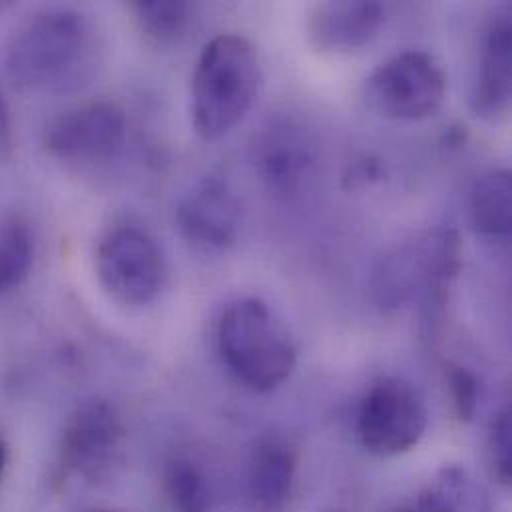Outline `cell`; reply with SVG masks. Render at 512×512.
<instances>
[{
	"instance_id": "1",
	"label": "cell",
	"mask_w": 512,
	"mask_h": 512,
	"mask_svg": "<svg viewBox=\"0 0 512 512\" xmlns=\"http://www.w3.org/2000/svg\"><path fill=\"white\" fill-rule=\"evenodd\" d=\"M94 52L88 18L74 8L52 6L16 26L4 48V68L26 94H60L88 76Z\"/></svg>"
},
{
	"instance_id": "2",
	"label": "cell",
	"mask_w": 512,
	"mask_h": 512,
	"mask_svg": "<svg viewBox=\"0 0 512 512\" xmlns=\"http://www.w3.org/2000/svg\"><path fill=\"white\" fill-rule=\"evenodd\" d=\"M261 86L254 44L240 34L212 38L192 76V124L206 142L228 136L252 110Z\"/></svg>"
},
{
	"instance_id": "3",
	"label": "cell",
	"mask_w": 512,
	"mask_h": 512,
	"mask_svg": "<svg viewBox=\"0 0 512 512\" xmlns=\"http://www.w3.org/2000/svg\"><path fill=\"white\" fill-rule=\"evenodd\" d=\"M461 256V238L453 228L427 230L399 242L373 267L371 293L377 307L397 311L419 297L425 313H445Z\"/></svg>"
},
{
	"instance_id": "4",
	"label": "cell",
	"mask_w": 512,
	"mask_h": 512,
	"mask_svg": "<svg viewBox=\"0 0 512 512\" xmlns=\"http://www.w3.org/2000/svg\"><path fill=\"white\" fill-rule=\"evenodd\" d=\"M218 351L230 373L256 393L281 387L297 363L293 337L256 297L238 299L222 313Z\"/></svg>"
},
{
	"instance_id": "5",
	"label": "cell",
	"mask_w": 512,
	"mask_h": 512,
	"mask_svg": "<svg viewBox=\"0 0 512 512\" xmlns=\"http://www.w3.org/2000/svg\"><path fill=\"white\" fill-rule=\"evenodd\" d=\"M94 271L108 297L126 307L154 303L168 281L160 246L136 226H118L102 236L94 254Z\"/></svg>"
},
{
	"instance_id": "6",
	"label": "cell",
	"mask_w": 512,
	"mask_h": 512,
	"mask_svg": "<svg viewBox=\"0 0 512 512\" xmlns=\"http://www.w3.org/2000/svg\"><path fill=\"white\" fill-rule=\"evenodd\" d=\"M126 427L106 399L80 403L64 421L58 443V469L90 485L110 479L122 461Z\"/></svg>"
},
{
	"instance_id": "7",
	"label": "cell",
	"mask_w": 512,
	"mask_h": 512,
	"mask_svg": "<svg viewBox=\"0 0 512 512\" xmlns=\"http://www.w3.org/2000/svg\"><path fill=\"white\" fill-rule=\"evenodd\" d=\"M445 94L443 66L421 50H407L389 58L365 80L369 108L389 120H425L441 108Z\"/></svg>"
},
{
	"instance_id": "8",
	"label": "cell",
	"mask_w": 512,
	"mask_h": 512,
	"mask_svg": "<svg viewBox=\"0 0 512 512\" xmlns=\"http://www.w3.org/2000/svg\"><path fill=\"white\" fill-rule=\"evenodd\" d=\"M427 425L429 417L421 395L399 377H383L373 383L357 413V435L363 449L383 459L415 449L425 437Z\"/></svg>"
},
{
	"instance_id": "9",
	"label": "cell",
	"mask_w": 512,
	"mask_h": 512,
	"mask_svg": "<svg viewBox=\"0 0 512 512\" xmlns=\"http://www.w3.org/2000/svg\"><path fill=\"white\" fill-rule=\"evenodd\" d=\"M128 138L124 110L108 100L86 102L52 118L42 130L46 154L70 166L116 160Z\"/></svg>"
},
{
	"instance_id": "10",
	"label": "cell",
	"mask_w": 512,
	"mask_h": 512,
	"mask_svg": "<svg viewBox=\"0 0 512 512\" xmlns=\"http://www.w3.org/2000/svg\"><path fill=\"white\" fill-rule=\"evenodd\" d=\"M242 208L238 196L222 176L200 180L178 204L180 234L196 248L224 252L240 232Z\"/></svg>"
},
{
	"instance_id": "11",
	"label": "cell",
	"mask_w": 512,
	"mask_h": 512,
	"mask_svg": "<svg viewBox=\"0 0 512 512\" xmlns=\"http://www.w3.org/2000/svg\"><path fill=\"white\" fill-rule=\"evenodd\" d=\"M315 164L309 134L291 120L269 122L256 138L254 166L269 192L281 198L299 194Z\"/></svg>"
},
{
	"instance_id": "12",
	"label": "cell",
	"mask_w": 512,
	"mask_h": 512,
	"mask_svg": "<svg viewBox=\"0 0 512 512\" xmlns=\"http://www.w3.org/2000/svg\"><path fill=\"white\" fill-rule=\"evenodd\" d=\"M383 20L385 6L375 0L319 2L309 10L307 36L319 52H353L377 36Z\"/></svg>"
},
{
	"instance_id": "13",
	"label": "cell",
	"mask_w": 512,
	"mask_h": 512,
	"mask_svg": "<svg viewBox=\"0 0 512 512\" xmlns=\"http://www.w3.org/2000/svg\"><path fill=\"white\" fill-rule=\"evenodd\" d=\"M299 449L281 435L267 433L257 439L248 461V495L259 512H281L297 485Z\"/></svg>"
},
{
	"instance_id": "14",
	"label": "cell",
	"mask_w": 512,
	"mask_h": 512,
	"mask_svg": "<svg viewBox=\"0 0 512 512\" xmlns=\"http://www.w3.org/2000/svg\"><path fill=\"white\" fill-rule=\"evenodd\" d=\"M512 90V30L509 16H499L483 44L479 74L473 88V110L495 120L507 114Z\"/></svg>"
},
{
	"instance_id": "15",
	"label": "cell",
	"mask_w": 512,
	"mask_h": 512,
	"mask_svg": "<svg viewBox=\"0 0 512 512\" xmlns=\"http://www.w3.org/2000/svg\"><path fill=\"white\" fill-rule=\"evenodd\" d=\"M415 503L425 512H493L487 489L461 465H445Z\"/></svg>"
},
{
	"instance_id": "16",
	"label": "cell",
	"mask_w": 512,
	"mask_h": 512,
	"mask_svg": "<svg viewBox=\"0 0 512 512\" xmlns=\"http://www.w3.org/2000/svg\"><path fill=\"white\" fill-rule=\"evenodd\" d=\"M471 218L475 230L493 240L511 236L512 184L509 170H493L481 176L471 194Z\"/></svg>"
},
{
	"instance_id": "17",
	"label": "cell",
	"mask_w": 512,
	"mask_h": 512,
	"mask_svg": "<svg viewBox=\"0 0 512 512\" xmlns=\"http://www.w3.org/2000/svg\"><path fill=\"white\" fill-rule=\"evenodd\" d=\"M162 495L172 512H212L214 485L190 457H174L162 469Z\"/></svg>"
},
{
	"instance_id": "18",
	"label": "cell",
	"mask_w": 512,
	"mask_h": 512,
	"mask_svg": "<svg viewBox=\"0 0 512 512\" xmlns=\"http://www.w3.org/2000/svg\"><path fill=\"white\" fill-rule=\"evenodd\" d=\"M36 238L30 224L10 216L0 224V297L20 289L32 273Z\"/></svg>"
},
{
	"instance_id": "19",
	"label": "cell",
	"mask_w": 512,
	"mask_h": 512,
	"mask_svg": "<svg viewBox=\"0 0 512 512\" xmlns=\"http://www.w3.org/2000/svg\"><path fill=\"white\" fill-rule=\"evenodd\" d=\"M130 8L142 34L160 46L176 44L192 20V8L182 0H136Z\"/></svg>"
},
{
	"instance_id": "20",
	"label": "cell",
	"mask_w": 512,
	"mask_h": 512,
	"mask_svg": "<svg viewBox=\"0 0 512 512\" xmlns=\"http://www.w3.org/2000/svg\"><path fill=\"white\" fill-rule=\"evenodd\" d=\"M445 383L449 387V395H451L457 417L463 423H471L477 415L479 399H481V383L477 375L459 363L447 361Z\"/></svg>"
},
{
	"instance_id": "21",
	"label": "cell",
	"mask_w": 512,
	"mask_h": 512,
	"mask_svg": "<svg viewBox=\"0 0 512 512\" xmlns=\"http://www.w3.org/2000/svg\"><path fill=\"white\" fill-rule=\"evenodd\" d=\"M487 455L491 465V475L501 485H511L512 481V423L511 411L505 409L497 413L491 423L487 439Z\"/></svg>"
},
{
	"instance_id": "22",
	"label": "cell",
	"mask_w": 512,
	"mask_h": 512,
	"mask_svg": "<svg viewBox=\"0 0 512 512\" xmlns=\"http://www.w3.org/2000/svg\"><path fill=\"white\" fill-rule=\"evenodd\" d=\"M385 178V164L375 156H363L349 164L343 174L345 190H361L371 184H377Z\"/></svg>"
},
{
	"instance_id": "23",
	"label": "cell",
	"mask_w": 512,
	"mask_h": 512,
	"mask_svg": "<svg viewBox=\"0 0 512 512\" xmlns=\"http://www.w3.org/2000/svg\"><path fill=\"white\" fill-rule=\"evenodd\" d=\"M12 118L8 104L0 92V156H8L12 152Z\"/></svg>"
},
{
	"instance_id": "24",
	"label": "cell",
	"mask_w": 512,
	"mask_h": 512,
	"mask_svg": "<svg viewBox=\"0 0 512 512\" xmlns=\"http://www.w3.org/2000/svg\"><path fill=\"white\" fill-rule=\"evenodd\" d=\"M8 463H10V449H8V443H6V439L0 435V483H2L4 475H6Z\"/></svg>"
},
{
	"instance_id": "25",
	"label": "cell",
	"mask_w": 512,
	"mask_h": 512,
	"mask_svg": "<svg viewBox=\"0 0 512 512\" xmlns=\"http://www.w3.org/2000/svg\"><path fill=\"white\" fill-rule=\"evenodd\" d=\"M389 512H425L415 501L413 503H405V505H399L395 509H391Z\"/></svg>"
},
{
	"instance_id": "26",
	"label": "cell",
	"mask_w": 512,
	"mask_h": 512,
	"mask_svg": "<svg viewBox=\"0 0 512 512\" xmlns=\"http://www.w3.org/2000/svg\"><path fill=\"white\" fill-rule=\"evenodd\" d=\"M86 512H120V511H114V509H92V511H86Z\"/></svg>"
}]
</instances>
